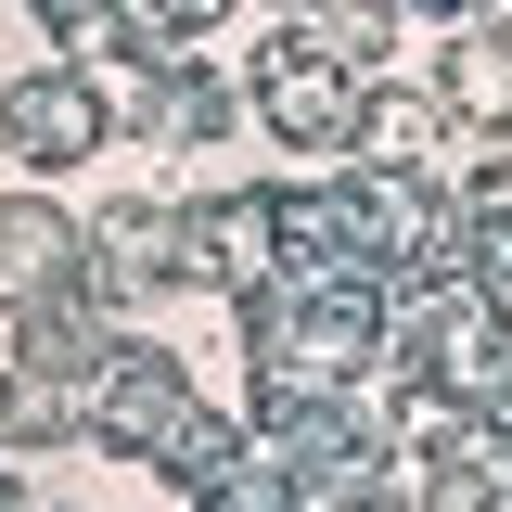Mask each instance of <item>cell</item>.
Masks as SVG:
<instances>
[{"label": "cell", "instance_id": "1", "mask_svg": "<svg viewBox=\"0 0 512 512\" xmlns=\"http://www.w3.org/2000/svg\"><path fill=\"white\" fill-rule=\"evenodd\" d=\"M167 282H180V205H167V192H128V205H103V218L77 231V295L103 320H141Z\"/></svg>", "mask_w": 512, "mask_h": 512}, {"label": "cell", "instance_id": "4", "mask_svg": "<svg viewBox=\"0 0 512 512\" xmlns=\"http://www.w3.org/2000/svg\"><path fill=\"white\" fill-rule=\"evenodd\" d=\"M39 295H77V218L52 192H0V320H26Z\"/></svg>", "mask_w": 512, "mask_h": 512}, {"label": "cell", "instance_id": "8", "mask_svg": "<svg viewBox=\"0 0 512 512\" xmlns=\"http://www.w3.org/2000/svg\"><path fill=\"white\" fill-rule=\"evenodd\" d=\"M474 256H487V295L512 308V205H487V218H474Z\"/></svg>", "mask_w": 512, "mask_h": 512}, {"label": "cell", "instance_id": "5", "mask_svg": "<svg viewBox=\"0 0 512 512\" xmlns=\"http://www.w3.org/2000/svg\"><path fill=\"white\" fill-rule=\"evenodd\" d=\"M436 128H448L436 90H359V141H346V154H372V167H436Z\"/></svg>", "mask_w": 512, "mask_h": 512}, {"label": "cell", "instance_id": "6", "mask_svg": "<svg viewBox=\"0 0 512 512\" xmlns=\"http://www.w3.org/2000/svg\"><path fill=\"white\" fill-rule=\"evenodd\" d=\"M436 103L474 128H512V39H461V52L436 64Z\"/></svg>", "mask_w": 512, "mask_h": 512}, {"label": "cell", "instance_id": "3", "mask_svg": "<svg viewBox=\"0 0 512 512\" xmlns=\"http://www.w3.org/2000/svg\"><path fill=\"white\" fill-rule=\"evenodd\" d=\"M256 116L282 128L295 154H346V141H359V64H333L308 26H295L282 52L256 64Z\"/></svg>", "mask_w": 512, "mask_h": 512}, {"label": "cell", "instance_id": "2", "mask_svg": "<svg viewBox=\"0 0 512 512\" xmlns=\"http://www.w3.org/2000/svg\"><path fill=\"white\" fill-rule=\"evenodd\" d=\"M0 141H13V167H26V180H52V167H77V154H103L116 116H103L90 64H39V77H13V90H0Z\"/></svg>", "mask_w": 512, "mask_h": 512}, {"label": "cell", "instance_id": "7", "mask_svg": "<svg viewBox=\"0 0 512 512\" xmlns=\"http://www.w3.org/2000/svg\"><path fill=\"white\" fill-rule=\"evenodd\" d=\"M0 436H13V448H64V436H77V384H52V372L13 359V372H0Z\"/></svg>", "mask_w": 512, "mask_h": 512}]
</instances>
